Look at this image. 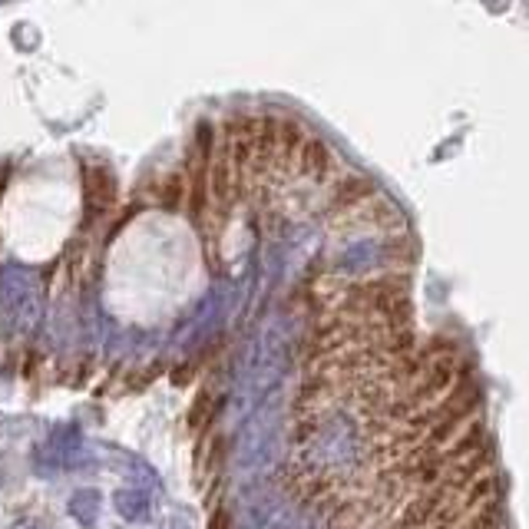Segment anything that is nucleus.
I'll return each instance as SVG.
<instances>
[{
	"instance_id": "obj_1",
	"label": "nucleus",
	"mask_w": 529,
	"mask_h": 529,
	"mask_svg": "<svg viewBox=\"0 0 529 529\" xmlns=\"http://www.w3.org/2000/svg\"><path fill=\"white\" fill-rule=\"evenodd\" d=\"M0 305L17 328H34L43 311V291L37 275L24 265L0 268Z\"/></svg>"
},
{
	"instance_id": "obj_2",
	"label": "nucleus",
	"mask_w": 529,
	"mask_h": 529,
	"mask_svg": "<svg viewBox=\"0 0 529 529\" xmlns=\"http://www.w3.org/2000/svg\"><path fill=\"white\" fill-rule=\"evenodd\" d=\"M450 493L444 483L434 490H420L414 493L410 500L404 503L401 510V520H397V529H427L430 523H434V516L440 513V506H444L450 500Z\"/></svg>"
},
{
	"instance_id": "obj_3",
	"label": "nucleus",
	"mask_w": 529,
	"mask_h": 529,
	"mask_svg": "<svg viewBox=\"0 0 529 529\" xmlns=\"http://www.w3.org/2000/svg\"><path fill=\"white\" fill-rule=\"evenodd\" d=\"M83 196L93 212H106L116 202V179L106 166H90L83 172Z\"/></svg>"
},
{
	"instance_id": "obj_4",
	"label": "nucleus",
	"mask_w": 529,
	"mask_h": 529,
	"mask_svg": "<svg viewBox=\"0 0 529 529\" xmlns=\"http://www.w3.org/2000/svg\"><path fill=\"white\" fill-rule=\"evenodd\" d=\"M298 166L308 179H328L334 169V153L328 149L325 139L318 136H305V143L298 149Z\"/></svg>"
},
{
	"instance_id": "obj_5",
	"label": "nucleus",
	"mask_w": 529,
	"mask_h": 529,
	"mask_svg": "<svg viewBox=\"0 0 529 529\" xmlns=\"http://www.w3.org/2000/svg\"><path fill=\"white\" fill-rule=\"evenodd\" d=\"M113 506L126 523H146L149 520V496L143 490H129V487L116 490Z\"/></svg>"
},
{
	"instance_id": "obj_6",
	"label": "nucleus",
	"mask_w": 529,
	"mask_h": 529,
	"mask_svg": "<svg viewBox=\"0 0 529 529\" xmlns=\"http://www.w3.org/2000/svg\"><path fill=\"white\" fill-rule=\"evenodd\" d=\"M100 510H103L100 490L86 487V490H77V493L70 496V516L80 526H96V520H100Z\"/></svg>"
},
{
	"instance_id": "obj_7",
	"label": "nucleus",
	"mask_w": 529,
	"mask_h": 529,
	"mask_svg": "<svg viewBox=\"0 0 529 529\" xmlns=\"http://www.w3.org/2000/svg\"><path fill=\"white\" fill-rule=\"evenodd\" d=\"M374 196V182L364 176H351L338 182V205H348V209H361L364 199Z\"/></svg>"
},
{
	"instance_id": "obj_8",
	"label": "nucleus",
	"mask_w": 529,
	"mask_h": 529,
	"mask_svg": "<svg viewBox=\"0 0 529 529\" xmlns=\"http://www.w3.org/2000/svg\"><path fill=\"white\" fill-rule=\"evenodd\" d=\"M83 444H80V434H77V427H63V430H57L53 434V440H50V453L57 457L60 463H70V457L77 453Z\"/></svg>"
},
{
	"instance_id": "obj_9",
	"label": "nucleus",
	"mask_w": 529,
	"mask_h": 529,
	"mask_svg": "<svg viewBox=\"0 0 529 529\" xmlns=\"http://www.w3.org/2000/svg\"><path fill=\"white\" fill-rule=\"evenodd\" d=\"M163 529H189V526H186V520H182V516L176 513V516H169V520L163 523Z\"/></svg>"
},
{
	"instance_id": "obj_10",
	"label": "nucleus",
	"mask_w": 529,
	"mask_h": 529,
	"mask_svg": "<svg viewBox=\"0 0 529 529\" xmlns=\"http://www.w3.org/2000/svg\"><path fill=\"white\" fill-rule=\"evenodd\" d=\"M17 529H34V526H30V523H20Z\"/></svg>"
},
{
	"instance_id": "obj_11",
	"label": "nucleus",
	"mask_w": 529,
	"mask_h": 529,
	"mask_svg": "<svg viewBox=\"0 0 529 529\" xmlns=\"http://www.w3.org/2000/svg\"><path fill=\"white\" fill-rule=\"evenodd\" d=\"M116 529H120V526H116Z\"/></svg>"
}]
</instances>
